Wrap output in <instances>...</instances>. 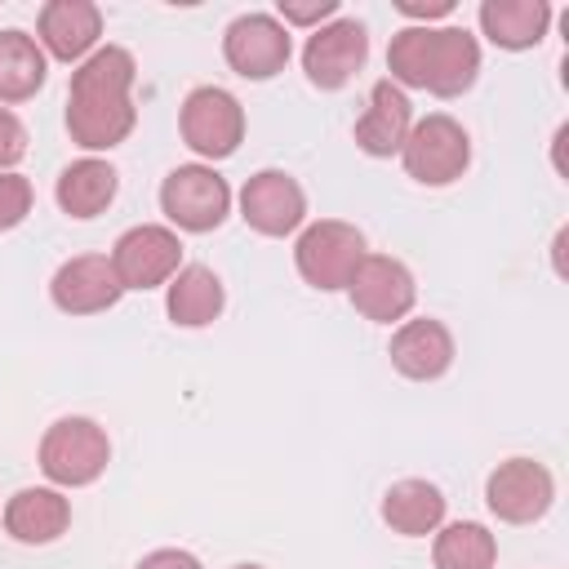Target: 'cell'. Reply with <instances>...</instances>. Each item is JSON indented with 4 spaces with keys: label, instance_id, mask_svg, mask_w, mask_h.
I'll list each match as a JSON object with an SVG mask.
<instances>
[{
    "label": "cell",
    "instance_id": "cb8c5ba5",
    "mask_svg": "<svg viewBox=\"0 0 569 569\" xmlns=\"http://www.w3.org/2000/svg\"><path fill=\"white\" fill-rule=\"evenodd\" d=\"M431 560L436 569H493L498 560V542L485 525L476 520H453L436 533V547H431Z\"/></svg>",
    "mask_w": 569,
    "mask_h": 569
},
{
    "label": "cell",
    "instance_id": "603a6c76",
    "mask_svg": "<svg viewBox=\"0 0 569 569\" xmlns=\"http://www.w3.org/2000/svg\"><path fill=\"white\" fill-rule=\"evenodd\" d=\"M44 49L27 31H0V107L27 102L44 84Z\"/></svg>",
    "mask_w": 569,
    "mask_h": 569
},
{
    "label": "cell",
    "instance_id": "3957f363",
    "mask_svg": "<svg viewBox=\"0 0 569 569\" xmlns=\"http://www.w3.org/2000/svg\"><path fill=\"white\" fill-rule=\"evenodd\" d=\"M111 462V440L93 418H58L40 436V471L53 485H93Z\"/></svg>",
    "mask_w": 569,
    "mask_h": 569
},
{
    "label": "cell",
    "instance_id": "d6986e66",
    "mask_svg": "<svg viewBox=\"0 0 569 569\" xmlns=\"http://www.w3.org/2000/svg\"><path fill=\"white\" fill-rule=\"evenodd\" d=\"M222 302H227V293H222L218 271H209V267H200V262L178 267V276L169 280V293H164V311H169V320L182 325V329H204V325H213L218 311H222Z\"/></svg>",
    "mask_w": 569,
    "mask_h": 569
},
{
    "label": "cell",
    "instance_id": "52a82bcc",
    "mask_svg": "<svg viewBox=\"0 0 569 569\" xmlns=\"http://www.w3.org/2000/svg\"><path fill=\"white\" fill-rule=\"evenodd\" d=\"M178 129H182V142L204 156V160H222L240 147L244 138V107L218 89V84H200L182 98V116H178Z\"/></svg>",
    "mask_w": 569,
    "mask_h": 569
},
{
    "label": "cell",
    "instance_id": "4fadbf2b",
    "mask_svg": "<svg viewBox=\"0 0 569 569\" xmlns=\"http://www.w3.org/2000/svg\"><path fill=\"white\" fill-rule=\"evenodd\" d=\"M240 218L258 236H289L307 218V196L284 169H262L240 187Z\"/></svg>",
    "mask_w": 569,
    "mask_h": 569
},
{
    "label": "cell",
    "instance_id": "44dd1931",
    "mask_svg": "<svg viewBox=\"0 0 569 569\" xmlns=\"http://www.w3.org/2000/svg\"><path fill=\"white\" fill-rule=\"evenodd\" d=\"M382 520L405 538H427L445 520V493L427 480H396L382 498Z\"/></svg>",
    "mask_w": 569,
    "mask_h": 569
},
{
    "label": "cell",
    "instance_id": "8992f818",
    "mask_svg": "<svg viewBox=\"0 0 569 569\" xmlns=\"http://www.w3.org/2000/svg\"><path fill=\"white\" fill-rule=\"evenodd\" d=\"M160 209L182 231H213L231 209V187L213 164H178L160 182Z\"/></svg>",
    "mask_w": 569,
    "mask_h": 569
},
{
    "label": "cell",
    "instance_id": "ba28073f",
    "mask_svg": "<svg viewBox=\"0 0 569 569\" xmlns=\"http://www.w3.org/2000/svg\"><path fill=\"white\" fill-rule=\"evenodd\" d=\"M111 267H116L120 289H160L182 267V240L178 231L156 227V222L129 227L111 249Z\"/></svg>",
    "mask_w": 569,
    "mask_h": 569
},
{
    "label": "cell",
    "instance_id": "4316f807",
    "mask_svg": "<svg viewBox=\"0 0 569 569\" xmlns=\"http://www.w3.org/2000/svg\"><path fill=\"white\" fill-rule=\"evenodd\" d=\"M329 13H338V0H280V18L293 27H316Z\"/></svg>",
    "mask_w": 569,
    "mask_h": 569
},
{
    "label": "cell",
    "instance_id": "9c48e42d",
    "mask_svg": "<svg viewBox=\"0 0 569 569\" xmlns=\"http://www.w3.org/2000/svg\"><path fill=\"white\" fill-rule=\"evenodd\" d=\"M347 293H351V307L373 320V325H391V320H405L413 311V298H418V284H413V271L400 262V258H387V253H365L356 276L347 280Z\"/></svg>",
    "mask_w": 569,
    "mask_h": 569
},
{
    "label": "cell",
    "instance_id": "f546056e",
    "mask_svg": "<svg viewBox=\"0 0 569 569\" xmlns=\"http://www.w3.org/2000/svg\"><path fill=\"white\" fill-rule=\"evenodd\" d=\"M565 240H569V231L556 236V271H560V276H565Z\"/></svg>",
    "mask_w": 569,
    "mask_h": 569
},
{
    "label": "cell",
    "instance_id": "30bf717a",
    "mask_svg": "<svg viewBox=\"0 0 569 569\" xmlns=\"http://www.w3.org/2000/svg\"><path fill=\"white\" fill-rule=\"evenodd\" d=\"M551 498H556V480L533 458H507L485 480V502L507 525H529V520L547 516Z\"/></svg>",
    "mask_w": 569,
    "mask_h": 569
},
{
    "label": "cell",
    "instance_id": "7402d4cb",
    "mask_svg": "<svg viewBox=\"0 0 569 569\" xmlns=\"http://www.w3.org/2000/svg\"><path fill=\"white\" fill-rule=\"evenodd\" d=\"M116 200V169L98 156H84L62 169L58 178V204L71 218H98Z\"/></svg>",
    "mask_w": 569,
    "mask_h": 569
},
{
    "label": "cell",
    "instance_id": "9a60e30c",
    "mask_svg": "<svg viewBox=\"0 0 569 569\" xmlns=\"http://www.w3.org/2000/svg\"><path fill=\"white\" fill-rule=\"evenodd\" d=\"M391 365L413 382H431L453 365V333L431 316L405 320L391 333Z\"/></svg>",
    "mask_w": 569,
    "mask_h": 569
},
{
    "label": "cell",
    "instance_id": "6da1fadb",
    "mask_svg": "<svg viewBox=\"0 0 569 569\" xmlns=\"http://www.w3.org/2000/svg\"><path fill=\"white\" fill-rule=\"evenodd\" d=\"M133 53L120 44L93 49L76 71L67 89V133L84 151H111L133 133Z\"/></svg>",
    "mask_w": 569,
    "mask_h": 569
},
{
    "label": "cell",
    "instance_id": "ac0fdd59",
    "mask_svg": "<svg viewBox=\"0 0 569 569\" xmlns=\"http://www.w3.org/2000/svg\"><path fill=\"white\" fill-rule=\"evenodd\" d=\"M67 525H71V502L58 489H18L4 502V529L13 542L40 547V542L62 538Z\"/></svg>",
    "mask_w": 569,
    "mask_h": 569
},
{
    "label": "cell",
    "instance_id": "484cf974",
    "mask_svg": "<svg viewBox=\"0 0 569 569\" xmlns=\"http://www.w3.org/2000/svg\"><path fill=\"white\" fill-rule=\"evenodd\" d=\"M22 156H27V129L9 107H0V173H13Z\"/></svg>",
    "mask_w": 569,
    "mask_h": 569
},
{
    "label": "cell",
    "instance_id": "5b68a950",
    "mask_svg": "<svg viewBox=\"0 0 569 569\" xmlns=\"http://www.w3.org/2000/svg\"><path fill=\"white\" fill-rule=\"evenodd\" d=\"M365 258V236L360 227L351 222H338V218H325V222H311L298 244H293V262H298V276L320 289V293H333V289H347V280L356 276Z\"/></svg>",
    "mask_w": 569,
    "mask_h": 569
},
{
    "label": "cell",
    "instance_id": "7a4b0ae2",
    "mask_svg": "<svg viewBox=\"0 0 569 569\" xmlns=\"http://www.w3.org/2000/svg\"><path fill=\"white\" fill-rule=\"evenodd\" d=\"M391 84L458 98L480 71V44L462 27H400L387 44Z\"/></svg>",
    "mask_w": 569,
    "mask_h": 569
},
{
    "label": "cell",
    "instance_id": "8fae6325",
    "mask_svg": "<svg viewBox=\"0 0 569 569\" xmlns=\"http://www.w3.org/2000/svg\"><path fill=\"white\" fill-rule=\"evenodd\" d=\"M222 58L244 80H271L289 62V31L271 13H244L222 36Z\"/></svg>",
    "mask_w": 569,
    "mask_h": 569
},
{
    "label": "cell",
    "instance_id": "7c38bea8",
    "mask_svg": "<svg viewBox=\"0 0 569 569\" xmlns=\"http://www.w3.org/2000/svg\"><path fill=\"white\" fill-rule=\"evenodd\" d=\"M369 58V36L356 18H333L329 27H316L302 49V71L316 89H342Z\"/></svg>",
    "mask_w": 569,
    "mask_h": 569
},
{
    "label": "cell",
    "instance_id": "e0dca14e",
    "mask_svg": "<svg viewBox=\"0 0 569 569\" xmlns=\"http://www.w3.org/2000/svg\"><path fill=\"white\" fill-rule=\"evenodd\" d=\"M98 36H102V13L89 0H49L40 9V44L62 62L84 58L98 44Z\"/></svg>",
    "mask_w": 569,
    "mask_h": 569
},
{
    "label": "cell",
    "instance_id": "d4e9b609",
    "mask_svg": "<svg viewBox=\"0 0 569 569\" xmlns=\"http://www.w3.org/2000/svg\"><path fill=\"white\" fill-rule=\"evenodd\" d=\"M31 200H36V191L22 173H0V231L18 227L31 213Z\"/></svg>",
    "mask_w": 569,
    "mask_h": 569
},
{
    "label": "cell",
    "instance_id": "2e32d148",
    "mask_svg": "<svg viewBox=\"0 0 569 569\" xmlns=\"http://www.w3.org/2000/svg\"><path fill=\"white\" fill-rule=\"evenodd\" d=\"M409 129H413V107H409L405 89L391 84V80H378V84L369 89L365 116L356 120V142H360V151H369V156H396V151L405 147Z\"/></svg>",
    "mask_w": 569,
    "mask_h": 569
},
{
    "label": "cell",
    "instance_id": "4dcf8cb0",
    "mask_svg": "<svg viewBox=\"0 0 569 569\" xmlns=\"http://www.w3.org/2000/svg\"><path fill=\"white\" fill-rule=\"evenodd\" d=\"M231 569H262V565H231Z\"/></svg>",
    "mask_w": 569,
    "mask_h": 569
},
{
    "label": "cell",
    "instance_id": "5bb4252c",
    "mask_svg": "<svg viewBox=\"0 0 569 569\" xmlns=\"http://www.w3.org/2000/svg\"><path fill=\"white\" fill-rule=\"evenodd\" d=\"M49 293H53V307L67 311V316H93V311H107L120 302V280H116V267L111 258L102 253H80V258H67L53 280H49Z\"/></svg>",
    "mask_w": 569,
    "mask_h": 569
},
{
    "label": "cell",
    "instance_id": "277c9868",
    "mask_svg": "<svg viewBox=\"0 0 569 569\" xmlns=\"http://www.w3.org/2000/svg\"><path fill=\"white\" fill-rule=\"evenodd\" d=\"M400 156H405V173L413 182H422V187H449L471 164V138H467V129L453 116L436 111V116H422L409 129Z\"/></svg>",
    "mask_w": 569,
    "mask_h": 569
},
{
    "label": "cell",
    "instance_id": "83f0119b",
    "mask_svg": "<svg viewBox=\"0 0 569 569\" xmlns=\"http://www.w3.org/2000/svg\"><path fill=\"white\" fill-rule=\"evenodd\" d=\"M138 569H204L191 551H178V547H160V551H151V556H142L138 560Z\"/></svg>",
    "mask_w": 569,
    "mask_h": 569
},
{
    "label": "cell",
    "instance_id": "f1b7e54d",
    "mask_svg": "<svg viewBox=\"0 0 569 569\" xmlns=\"http://www.w3.org/2000/svg\"><path fill=\"white\" fill-rule=\"evenodd\" d=\"M396 9L405 13V18H445V13H453V0H396Z\"/></svg>",
    "mask_w": 569,
    "mask_h": 569
},
{
    "label": "cell",
    "instance_id": "ffe728a7",
    "mask_svg": "<svg viewBox=\"0 0 569 569\" xmlns=\"http://www.w3.org/2000/svg\"><path fill=\"white\" fill-rule=\"evenodd\" d=\"M551 4L547 0H485L480 27L498 49H533L547 36Z\"/></svg>",
    "mask_w": 569,
    "mask_h": 569
}]
</instances>
